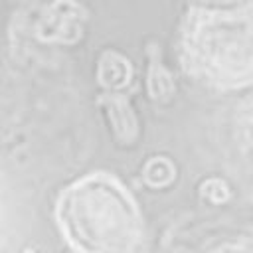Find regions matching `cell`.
Listing matches in <instances>:
<instances>
[{"instance_id":"cell-1","label":"cell","mask_w":253,"mask_h":253,"mask_svg":"<svg viewBox=\"0 0 253 253\" xmlns=\"http://www.w3.org/2000/svg\"><path fill=\"white\" fill-rule=\"evenodd\" d=\"M67 243L79 253H134L140 213L128 192L105 174H89L67 186L55 206Z\"/></svg>"},{"instance_id":"cell-2","label":"cell","mask_w":253,"mask_h":253,"mask_svg":"<svg viewBox=\"0 0 253 253\" xmlns=\"http://www.w3.org/2000/svg\"><path fill=\"white\" fill-rule=\"evenodd\" d=\"M184 65L202 81L241 87L253 81V4L196 6L184 30Z\"/></svg>"},{"instance_id":"cell-3","label":"cell","mask_w":253,"mask_h":253,"mask_svg":"<svg viewBox=\"0 0 253 253\" xmlns=\"http://www.w3.org/2000/svg\"><path fill=\"white\" fill-rule=\"evenodd\" d=\"M99 105L107 113L117 138L125 144H130L136 138L138 125H136V117L128 105V99L123 93L113 91V93H103L99 97Z\"/></svg>"},{"instance_id":"cell-4","label":"cell","mask_w":253,"mask_h":253,"mask_svg":"<svg viewBox=\"0 0 253 253\" xmlns=\"http://www.w3.org/2000/svg\"><path fill=\"white\" fill-rule=\"evenodd\" d=\"M101 85L109 89H119L128 83L130 79V63L117 51H105L103 57L99 59V69H97Z\"/></svg>"},{"instance_id":"cell-5","label":"cell","mask_w":253,"mask_h":253,"mask_svg":"<svg viewBox=\"0 0 253 253\" xmlns=\"http://www.w3.org/2000/svg\"><path fill=\"white\" fill-rule=\"evenodd\" d=\"M148 91L152 95V99H168L174 91V83L170 73L162 67L160 59H158V51L154 49V45H150L148 49Z\"/></svg>"},{"instance_id":"cell-6","label":"cell","mask_w":253,"mask_h":253,"mask_svg":"<svg viewBox=\"0 0 253 253\" xmlns=\"http://www.w3.org/2000/svg\"><path fill=\"white\" fill-rule=\"evenodd\" d=\"M28 253H30V251H28Z\"/></svg>"}]
</instances>
